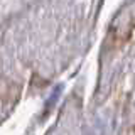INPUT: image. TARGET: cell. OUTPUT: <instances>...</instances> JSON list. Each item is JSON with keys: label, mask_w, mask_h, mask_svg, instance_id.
<instances>
[{"label": "cell", "mask_w": 135, "mask_h": 135, "mask_svg": "<svg viewBox=\"0 0 135 135\" xmlns=\"http://www.w3.org/2000/svg\"><path fill=\"white\" fill-rule=\"evenodd\" d=\"M135 34V17L133 15H127L123 20L117 19L113 27H110L108 34V42L112 47H122L123 44H127Z\"/></svg>", "instance_id": "1"}]
</instances>
